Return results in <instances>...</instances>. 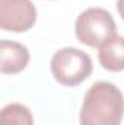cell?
<instances>
[{
  "label": "cell",
  "mask_w": 124,
  "mask_h": 125,
  "mask_svg": "<svg viewBox=\"0 0 124 125\" xmlns=\"http://www.w3.org/2000/svg\"><path fill=\"white\" fill-rule=\"evenodd\" d=\"M124 115V96L110 82H96L88 89L79 114L80 125H120Z\"/></svg>",
  "instance_id": "cell-1"
},
{
  "label": "cell",
  "mask_w": 124,
  "mask_h": 125,
  "mask_svg": "<svg viewBox=\"0 0 124 125\" xmlns=\"http://www.w3.org/2000/svg\"><path fill=\"white\" fill-rule=\"evenodd\" d=\"M50 68L53 77L63 86L74 87L83 83L92 73L91 57L74 47H66L54 52Z\"/></svg>",
  "instance_id": "cell-2"
},
{
  "label": "cell",
  "mask_w": 124,
  "mask_h": 125,
  "mask_svg": "<svg viewBox=\"0 0 124 125\" xmlns=\"http://www.w3.org/2000/svg\"><path fill=\"white\" fill-rule=\"evenodd\" d=\"M74 33L77 41L83 45L99 48L117 35V25L108 10L102 7H89L77 16Z\"/></svg>",
  "instance_id": "cell-3"
},
{
  "label": "cell",
  "mask_w": 124,
  "mask_h": 125,
  "mask_svg": "<svg viewBox=\"0 0 124 125\" xmlns=\"http://www.w3.org/2000/svg\"><path fill=\"white\" fill-rule=\"evenodd\" d=\"M37 9L31 0H0V28L9 32H26L35 25Z\"/></svg>",
  "instance_id": "cell-4"
},
{
  "label": "cell",
  "mask_w": 124,
  "mask_h": 125,
  "mask_svg": "<svg viewBox=\"0 0 124 125\" xmlns=\"http://www.w3.org/2000/svg\"><path fill=\"white\" fill-rule=\"evenodd\" d=\"M29 58V51L24 44L7 39L0 42V70L3 74H16L25 70Z\"/></svg>",
  "instance_id": "cell-5"
},
{
  "label": "cell",
  "mask_w": 124,
  "mask_h": 125,
  "mask_svg": "<svg viewBox=\"0 0 124 125\" xmlns=\"http://www.w3.org/2000/svg\"><path fill=\"white\" fill-rule=\"evenodd\" d=\"M98 60L101 65L108 71H123L124 70V36L114 35L104 45L99 47Z\"/></svg>",
  "instance_id": "cell-6"
},
{
  "label": "cell",
  "mask_w": 124,
  "mask_h": 125,
  "mask_svg": "<svg viewBox=\"0 0 124 125\" xmlns=\"http://www.w3.org/2000/svg\"><path fill=\"white\" fill-rule=\"evenodd\" d=\"M0 125H34V116L25 105L9 103L1 109Z\"/></svg>",
  "instance_id": "cell-7"
},
{
  "label": "cell",
  "mask_w": 124,
  "mask_h": 125,
  "mask_svg": "<svg viewBox=\"0 0 124 125\" xmlns=\"http://www.w3.org/2000/svg\"><path fill=\"white\" fill-rule=\"evenodd\" d=\"M117 9H118V13L121 16V19L124 21V0H117Z\"/></svg>",
  "instance_id": "cell-8"
}]
</instances>
